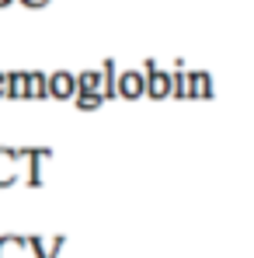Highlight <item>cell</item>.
<instances>
[{"label":"cell","instance_id":"3","mask_svg":"<svg viewBox=\"0 0 254 258\" xmlns=\"http://www.w3.org/2000/svg\"><path fill=\"white\" fill-rule=\"evenodd\" d=\"M171 91L178 94V98H188L192 91H188V74H174L171 77Z\"/></svg>","mask_w":254,"mask_h":258},{"label":"cell","instance_id":"1","mask_svg":"<svg viewBox=\"0 0 254 258\" xmlns=\"http://www.w3.org/2000/svg\"><path fill=\"white\" fill-rule=\"evenodd\" d=\"M188 91H192V98H212V77L206 70H192L188 74Z\"/></svg>","mask_w":254,"mask_h":258},{"label":"cell","instance_id":"4","mask_svg":"<svg viewBox=\"0 0 254 258\" xmlns=\"http://www.w3.org/2000/svg\"><path fill=\"white\" fill-rule=\"evenodd\" d=\"M143 77H136V74H129L126 77V94H139V91H143Z\"/></svg>","mask_w":254,"mask_h":258},{"label":"cell","instance_id":"2","mask_svg":"<svg viewBox=\"0 0 254 258\" xmlns=\"http://www.w3.org/2000/svg\"><path fill=\"white\" fill-rule=\"evenodd\" d=\"M146 87H150V94L164 98V94H171V77H167V74H160V70H150V81H146Z\"/></svg>","mask_w":254,"mask_h":258}]
</instances>
